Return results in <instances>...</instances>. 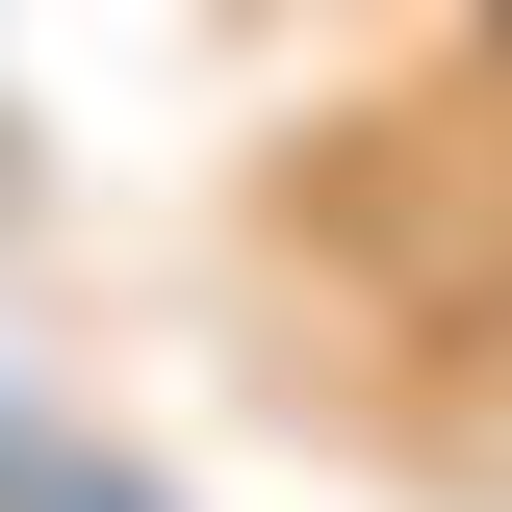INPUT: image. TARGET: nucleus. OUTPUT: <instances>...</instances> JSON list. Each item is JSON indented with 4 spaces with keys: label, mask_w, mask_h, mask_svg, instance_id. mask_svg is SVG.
<instances>
[{
    "label": "nucleus",
    "mask_w": 512,
    "mask_h": 512,
    "mask_svg": "<svg viewBox=\"0 0 512 512\" xmlns=\"http://www.w3.org/2000/svg\"><path fill=\"white\" fill-rule=\"evenodd\" d=\"M487 52H512V0H487Z\"/></svg>",
    "instance_id": "1"
}]
</instances>
